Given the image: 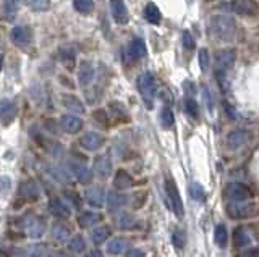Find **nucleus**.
<instances>
[{"instance_id": "7c9ffc66", "label": "nucleus", "mask_w": 259, "mask_h": 257, "mask_svg": "<svg viewBox=\"0 0 259 257\" xmlns=\"http://www.w3.org/2000/svg\"><path fill=\"white\" fill-rule=\"evenodd\" d=\"M94 80V67L89 61H81L78 68V81L81 86H88Z\"/></svg>"}, {"instance_id": "4be33fe9", "label": "nucleus", "mask_w": 259, "mask_h": 257, "mask_svg": "<svg viewBox=\"0 0 259 257\" xmlns=\"http://www.w3.org/2000/svg\"><path fill=\"white\" fill-rule=\"evenodd\" d=\"M128 249V239L125 236H112L105 244V254L112 257H118L125 254Z\"/></svg>"}, {"instance_id": "58836bf2", "label": "nucleus", "mask_w": 259, "mask_h": 257, "mask_svg": "<svg viewBox=\"0 0 259 257\" xmlns=\"http://www.w3.org/2000/svg\"><path fill=\"white\" fill-rule=\"evenodd\" d=\"M175 123V116H173V112L170 107H162L161 110V124L164 128H172Z\"/></svg>"}, {"instance_id": "f8f14e48", "label": "nucleus", "mask_w": 259, "mask_h": 257, "mask_svg": "<svg viewBox=\"0 0 259 257\" xmlns=\"http://www.w3.org/2000/svg\"><path fill=\"white\" fill-rule=\"evenodd\" d=\"M227 201H249L253 192L245 183H228L224 189Z\"/></svg>"}, {"instance_id": "f03ea898", "label": "nucleus", "mask_w": 259, "mask_h": 257, "mask_svg": "<svg viewBox=\"0 0 259 257\" xmlns=\"http://www.w3.org/2000/svg\"><path fill=\"white\" fill-rule=\"evenodd\" d=\"M20 228L26 231V235L31 239H41L49 230L47 220L44 217L28 214L20 219Z\"/></svg>"}, {"instance_id": "bf43d9fd", "label": "nucleus", "mask_w": 259, "mask_h": 257, "mask_svg": "<svg viewBox=\"0 0 259 257\" xmlns=\"http://www.w3.org/2000/svg\"><path fill=\"white\" fill-rule=\"evenodd\" d=\"M2 63H4V55L0 53V70H2Z\"/></svg>"}, {"instance_id": "e433bc0d", "label": "nucleus", "mask_w": 259, "mask_h": 257, "mask_svg": "<svg viewBox=\"0 0 259 257\" xmlns=\"http://www.w3.org/2000/svg\"><path fill=\"white\" fill-rule=\"evenodd\" d=\"M172 243L177 249H183L186 246V231L181 227H177L172 231Z\"/></svg>"}, {"instance_id": "c756f323", "label": "nucleus", "mask_w": 259, "mask_h": 257, "mask_svg": "<svg viewBox=\"0 0 259 257\" xmlns=\"http://www.w3.org/2000/svg\"><path fill=\"white\" fill-rule=\"evenodd\" d=\"M128 55L132 60H141L146 55V44H144L143 39L140 37L132 39V42L128 45Z\"/></svg>"}, {"instance_id": "1a4fd4ad", "label": "nucleus", "mask_w": 259, "mask_h": 257, "mask_svg": "<svg viewBox=\"0 0 259 257\" xmlns=\"http://www.w3.org/2000/svg\"><path fill=\"white\" fill-rule=\"evenodd\" d=\"M85 202L89 206V209L94 210H101L105 207V199H107V191L102 184H94L89 186L85 191Z\"/></svg>"}, {"instance_id": "2f4dec72", "label": "nucleus", "mask_w": 259, "mask_h": 257, "mask_svg": "<svg viewBox=\"0 0 259 257\" xmlns=\"http://www.w3.org/2000/svg\"><path fill=\"white\" fill-rule=\"evenodd\" d=\"M26 252L28 257H49L50 251H49V246L41 243V241H36V243H31L26 247Z\"/></svg>"}, {"instance_id": "9d476101", "label": "nucleus", "mask_w": 259, "mask_h": 257, "mask_svg": "<svg viewBox=\"0 0 259 257\" xmlns=\"http://www.w3.org/2000/svg\"><path fill=\"white\" fill-rule=\"evenodd\" d=\"M113 171V163L109 154H99L93 160V173L96 178H99L101 181H105L107 178L112 176Z\"/></svg>"}, {"instance_id": "ea45409f", "label": "nucleus", "mask_w": 259, "mask_h": 257, "mask_svg": "<svg viewBox=\"0 0 259 257\" xmlns=\"http://www.w3.org/2000/svg\"><path fill=\"white\" fill-rule=\"evenodd\" d=\"M17 12H18V4L17 0H5L4 2V13H5V18L12 21L15 17H17Z\"/></svg>"}, {"instance_id": "bb28decb", "label": "nucleus", "mask_w": 259, "mask_h": 257, "mask_svg": "<svg viewBox=\"0 0 259 257\" xmlns=\"http://www.w3.org/2000/svg\"><path fill=\"white\" fill-rule=\"evenodd\" d=\"M20 194L25 201H37L41 198V186L34 180H28L25 183H21Z\"/></svg>"}, {"instance_id": "aec40b11", "label": "nucleus", "mask_w": 259, "mask_h": 257, "mask_svg": "<svg viewBox=\"0 0 259 257\" xmlns=\"http://www.w3.org/2000/svg\"><path fill=\"white\" fill-rule=\"evenodd\" d=\"M228 10L240 15V17H253L257 12L256 5L251 0H232V2H228Z\"/></svg>"}, {"instance_id": "864d4df0", "label": "nucleus", "mask_w": 259, "mask_h": 257, "mask_svg": "<svg viewBox=\"0 0 259 257\" xmlns=\"http://www.w3.org/2000/svg\"><path fill=\"white\" fill-rule=\"evenodd\" d=\"M49 257H76L75 254H72L68 249H63V247H58L55 251H50Z\"/></svg>"}, {"instance_id": "a878e982", "label": "nucleus", "mask_w": 259, "mask_h": 257, "mask_svg": "<svg viewBox=\"0 0 259 257\" xmlns=\"http://www.w3.org/2000/svg\"><path fill=\"white\" fill-rule=\"evenodd\" d=\"M110 9H112V17L118 25H126L130 17H128V9L125 5V0H110Z\"/></svg>"}, {"instance_id": "a211bd4d", "label": "nucleus", "mask_w": 259, "mask_h": 257, "mask_svg": "<svg viewBox=\"0 0 259 257\" xmlns=\"http://www.w3.org/2000/svg\"><path fill=\"white\" fill-rule=\"evenodd\" d=\"M112 238V227L105 223H99L97 227H94L93 230H89V239L96 247L107 244V241Z\"/></svg>"}, {"instance_id": "f3484780", "label": "nucleus", "mask_w": 259, "mask_h": 257, "mask_svg": "<svg viewBox=\"0 0 259 257\" xmlns=\"http://www.w3.org/2000/svg\"><path fill=\"white\" fill-rule=\"evenodd\" d=\"M105 139L101 133H96V131H88L81 138H80V146L88 152H96L104 146Z\"/></svg>"}, {"instance_id": "6ab92c4d", "label": "nucleus", "mask_w": 259, "mask_h": 257, "mask_svg": "<svg viewBox=\"0 0 259 257\" xmlns=\"http://www.w3.org/2000/svg\"><path fill=\"white\" fill-rule=\"evenodd\" d=\"M10 39L17 47L25 49L33 41V31L28 26H15L10 33Z\"/></svg>"}, {"instance_id": "6e6552de", "label": "nucleus", "mask_w": 259, "mask_h": 257, "mask_svg": "<svg viewBox=\"0 0 259 257\" xmlns=\"http://www.w3.org/2000/svg\"><path fill=\"white\" fill-rule=\"evenodd\" d=\"M47 210L55 220H68L72 217L73 209L63 196H52L47 202Z\"/></svg>"}, {"instance_id": "c03bdc74", "label": "nucleus", "mask_w": 259, "mask_h": 257, "mask_svg": "<svg viewBox=\"0 0 259 257\" xmlns=\"http://www.w3.org/2000/svg\"><path fill=\"white\" fill-rule=\"evenodd\" d=\"M146 198H148L146 192H135L133 196L130 198V206L133 209H141L144 206V202H146Z\"/></svg>"}, {"instance_id": "412c9836", "label": "nucleus", "mask_w": 259, "mask_h": 257, "mask_svg": "<svg viewBox=\"0 0 259 257\" xmlns=\"http://www.w3.org/2000/svg\"><path fill=\"white\" fill-rule=\"evenodd\" d=\"M83 124H85V123H83V120L75 113H67V115L62 116V118H60V128H62L68 135L80 133V131L83 130Z\"/></svg>"}, {"instance_id": "4d7b16f0", "label": "nucleus", "mask_w": 259, "mask_h": 257, "mask_svg": "<svg viewBox=\"0 0 259 257\" xmlns=\"http://www.w3.org/2000/svg\"><path fill=\"white\" fill-rule=\"evenodd\" d=\"M240 257H259V247H249V249H245Z\"/></svg>"}, {"instance_id": "6e6d98bb", "label": "nucleus", "mask_w": 259, "mask_h": 257, "mask_svg": "<svg viewBox=\"0 0 259 257\" xmlns=\"http://www.w3.org/2000/svg\"><path fill=\"white\" fill-rule=\"evenodd\" d=\"M85 257H105V254L99 247H93V249H88L85 252Z\"/></svg>"}, {"instance_id": "ddd939ff", "label": "nucleus", "mask_w": 259, "mask_h": 257, "mask_svg": "<svg viewBox=\"0 0 259 257\" xmlns=\"http://www.w3.org/2000/svg\"><path fill=\"white\" fill-rule=\"evenodd\" d=\"M76 223H78V227L81 230H93L99 223H102V215L94 209L81 210V212L76 215Z\"/></svg>"}, {"instance_id": "473e14b6", "label": "nucleus", "mask_w": 259, "mask_h": 257, "mask_svg": "<svg viewBox=\"0 0 259 257\" xmlns=\"http://www.w3.org/2000/svg\"><path fill=\"white\" fill-rule=\"evenodd\" d=\"M144 18H146V21H149L151 25H159L162 20V15H161V10L157 9V7L149 2L146 7H144Z\"/></svg>"}, {"instance_id": "f257e3e1", "label": "nucleus", "mask_w": 259, "mask_h": 257, "mask_svg": "<svg viewBox=\"0 0 259 257\" xmlns=\"http://www.w3.org/2000/svg\"><path fill=\"white\" fill-rule=\"evenodd\" d=\"M209 29L220 41H232L237 36V25L227 15H214L209 21Z\"/></svg>"}, {"instance_id": "a19ab883", "label": "nucleus", "mask_w": 259, "mask_h": 257, "mask_svg": "<svg viewBox=\"0 0 259 257\" xmlns=\"http://www.w3.org/2000/svg\"><path fill=\"white\" fill-rule=\"evenodd\" d=\"M189 194H191V198L198 202H204L206 201V192L203 189L201 184L198 183H191L189 184Z\"/></svg>"}, {"instance_id": "5fc2aeb1", "label": "nucleus", "mask_w": 259, "mask_h": 257, "mask_svg": "<svg viewBox=\"0 0 259 257\" xmlns=\"http://www.w3.org/2000/svg\"><path fill=\"white\" fill-rule=\"evenodd\" d=\"M125 257H146V252L140 247H130V249H126Z\"/></svg>"}, {"instance_id": "09e8293b", "label": "nucleus", "mask_w": 259, "mask_h": 257, "mask_svg": "<svg viewBox=\"0 0 259 257\" xmlns=\"http://www.w3.org/2000/svg\"><path fill=\"white\" fill-rule=\"evenodd\" d=\"M110 110L113 113V116H117V118H128V113L125 110V107L118 104V102H110Z\"/></svg>"}, {"instance_id": "cd10ccee", "label": "nucleus", "mask_w": 259, "mask_h": 257, "mask_svg": "<svg viewBox=\"0 0 259 257\" xmlns=\"http://www.w3.org/2000/svg\"><path fill=\"white\" fill-rule=\"evenodd\" d=\"M67 249L70 251L72 254L75 255H80V254H85L88 251V241L86 238L80 235V233H76L70 238V241L67 243Z\"/></svg>"}, {"instance_id": "3c124183", "label": "nucleus", "mask_w": 259, "mask_h": 257, "mask_svg": "<svg viewBox=\"0 0 259 257\" xmlns=\"http://www.w3.org/2000/svg\"><path fill=\"white\" fill-rule=\"evenodd\" d=\"M183 47L186 50H193L195 49V39H193V36H191L189 31H185V33H183Z\"/></svg>"}, {"instance_id": "49530a36", "label": "nucleus", "mask_w": 259, "mask_h": 257, "mask_svg": "<svg viewBox=\"0 0 259 257\" xmlns=\"http://www.w3.org/2000/svg\"><path fill=\"white\" fill-rule=\"evenodd\" d=\"M201 92H203V100H204L206 107H208L209 112H212V110H214L216 102H214V97H212V94H211V91L208 89V86H203Z\"/></svg>"}, {"instance_id": "c9c22d12", "label": "nucleus", "mask_w": 259, "mask_h": 257, "mask_svg": "<svg viewBox=\"0 0 259 257\" xmlns=\"http://www.w3.org/2000/svg\"><path fill=\"white\" fill-rule=\"evenodd\" d=\"M62 196L65 198V201L70 204L72 209H81V204L85 202V199H81V196L73 189H65Z\"/></svg>"}, {"instance_id": "20e7f679", "label": "nucleus", "mask_w": 259, "mask_h": 257, "mask_svg": "<svg viewBox=\"0 0 259 257\" xmlns=\"http://www.w3.org/2000/svg\"><path fill=\"white\" fill-rule=\"evenodd\" d=\"M136 84H138V91L149 108H152V104H154V99L157 96V83L156 78L151 72H143L138 80H136Z\"/></svg>"}, {"instance_id": "8fccbe9b", "label": "nucleus", "mask_w": 259, "mask_h": 257, "mask_svg": "<svg viewBox=\"0 0 259 257\" xmlns=\"http://www.w3.org/2000/svg\"><path fill=\"white\" fill-rule=\"evenodd\" d=\"M5 257H28V252H26V247H10L5 251Z\"/></svg>"}, {"instance_id": "0eeeda50", "label": "nucleus", "mask_w": 259, "mask_h": 257, "mask_svg": "<svg viewBox=\"0 0 259 257\" xmlns=\"http://www.w3.org/2000/svg\"><path fill=\"white\" fill-rule=\"evenodd\" d=\"M49 233H50V241L54 244H57V246L67 244L68 241H70V238L73 236L72 227L65 220H55V222H52V225L49 227Z\"/></svg>"}, {"instance_id": "37998d69", "label": "nucleus", "mask_w": 259, "mask_h": 257, "mask_svg": "<svg viewBox=\"0 0 259 257\" xmlns=\"http://www.w3.org/2000/svg\"><path fill=\"white\" fill-rule=\"evenodd\" d=\"M185 112L191 116L193 120H198V116H200V112H198V104H196V100L191 99V97H188L185 100Z\"/></svg>"}, {"instance_id": "2eb2a0df", "label": "nucleus", "mask_w": 259, "mask_h": 257, "mask_svg": "<svg viewBox=\"0 0 259 257\" xmlns=\"http://www.w3.org/2000/svg\"><path fill=\"white\" fill-rule=\"evenodd\" d=\"M44 170L50 180H54L58 184H68L72 181V173L68 171V168L58 165V163H45Z\"/></svg>"}, {"instance_id": "393cba45", "label": "nucleus", "mask_w": 259, "mask_h": 257, "mask_svg": "<svg viewBox=\"0 0 259 257\" xmlns=\"http://www.w3.org/2000/svg\"><path fill=\"white\" fill-rule=\"evenodd\" d=\"M248 139H249V133L246 130H232L227 135V146L228 149L237 151L248 143Z\"/></svg>"}, {"instance_id": "de8ad7c7", "label": "nucleus", "mask_w": 259, "mask_h": 257, "mask_svg": "<svg viewBox=\"0 0 259 257\" xmlns=\"http://www.w3.org/2000/svg\"><path fill=\"white\" fill-rule=\"evenodd\" d=\"M62 53V61L67 67H73V61H75V50L72 47H63L60 50Z\"/></svg>"}, {"instance_id": "7ed1b4c3", "label": "nucleus", "mask_w": 259, "mask_h": 257, "mask_svg": "<svg viewBox=\"0 0 259 257\" xmlns=\"http://www.w3.org/2000/svg\"><path fill=\"white\" fill-rule=\"evenodd\" d=\"M257 206L253 201H228L225 204V214L233 220H243L254 217Z\"/></svg>"}, {"instance_id": "4c0bfd02", "label": "nucleus", "mask_w": 259, "mask_h": 257, "mask_svg": "<svg viewBox=\"0 0 259 257\" xmlns=\"http://www.w3.org/2000/svg\"><path fill=\"white\" fill-rule=\"evenodd\" d=\"M75 10L81 15H89L94 10V2L93 0H73Z\"/></svg>"}, {"instance_id": "a18cd8bd", "label": "nucleus", "mask_w": 259, "mask_h": 257, "mask_svg": "<svg viewBox=\"0 0 259 257\" xmlns=\"http://www.w3.org/2000/svg\"><path fill=\"white\" fill-rule=\"evenodd\" d=\"M198 61H200V68L201 72H208L209 70V52L208 49H200V52H198Z\"/></svg>"}, {"instance_id": "423d86ee", "label": "nucleus", "mask_w": 259, "mask_h": 257, "mask_svg": "<svg viewBox=\"0 0 259 257\" xmlns=\"http://www.w3.org/2000/svg\"><path fill=\"white\" fill-rule=\"evenodd\" d=\"M165 192H167V198H169V202H170V209L173 210L178 219H183L185 217L183 199H181V194L177 188V183H175L172 178H165Z\"/></svg>"}, {"instance_id": "39448f33", "label": "nucleus", "mask_w": 259, "mask_h": 257, "mask_svg": "<svg viewBox=\"0 0 259 257\" xmlns=\"http://www.w3.org/2000/svg\"><path fill=\"white\" fill-rule=\"evenodd\" d=\"M67 168L72 173V176L75 178L76 181L83 186H89L91 181H93L94 173L85 162L78 160V159H68L67 160Z\"/></svg>"}, {"instance_id": "72a5a7b5", "label": "nucleus", "mask_w": 259, "mask_h": 257, "mask_svg": "<svg viewBox=\"0 0 259 257\" xmlns=\"http://www.w3.org/2000/svg\"><path fill=\"white\" fill-rule=\"evenodd\" d=\"M62 102H63V105L68 108V110L76 113V115H78V113L80 115L85 113V105L81 104V100L78 97H75V96H63Z\"/></svg>"}, {"instance_id": "b1692460", "label": "nucleus", "mask_w": 259, "mask_h": 257, "mask_svg": "<svg viewBox=\"0 0 259 257\" xmlns=\"http://www.w3.org/2000/svg\"><path fill=\"white\" fill-rule=\"evenodd\" d=\"M15 116H17V107H15V104L10 99L2 97L0 99V123L4 126H9L15 120Z\"/></svg>"}, {"instance_id": "4468645a", "label": "nucleus", "mask_w": 259, "mask_h": 257, "mask_svg": "<svg viewBox=\"0 0 259 257\" xmlns=\"http://www.w3.org/2000/svg\"><path fill=\"white\" fill-rule=\"evenodd\" d=\"M113 222H115L117 228L121 231H132V230H138L140 222L136 219V215L133 212H128V210H120V212L113 214Z\"/></svg>"}, {"instance_id": "c85d7f7f", "label": "nucleus", "mask_w": 259, "mask_h": 257, "mask_svg": "<svg viewBox=\"0 0 259 257\" xmlns=\"http://www.w3.org/2000/svg\"><path fill=\"white\" fill-rule=\"evenodd\" d=\"M253 243V238H251L249 231L245 227H237L233 230V244L238 249H245L249 247Z\"/></svg>"}, {"instance_id": "f704fd0d", "label": "nucleus", "mask_w": 259, "mask_h": 257, "mask_svg": "<svg viewBox=\"0 0 259 257\" xmlns=\"http://www.w3.org/2000/svg\"><path fill=\"white\" fill-rule=\"evenodd\" d=\"M214 243L220 247V249H224L227 247L228 244V231H227V227L222 223H219L216 230H214Z\"/></svg>"}, {"instance_id": "dca6fc26", "label": "nucleus", "mask_w": 259, "mask_h": 257, "mask_svg": "<svg viewBox=\"0 0 259 257\" xmlns=\"http://www.w3.org/2000/svg\"><path fill=\"white\" fill-rule=\"evenodd\" d=\"M235 63V52L233 50H219L214 57V67L217 76L225 75Z\"/></svg>"}, {"instance_id": "79ce46f5", "label": "nucleus", "mask_w": 259, "mask_h": 257, "mask_svg": "<svg viewBox=\"0 0 259 257\" xmlns=\"http://www.w3.org/2000/svg\"><path fill=\"white\" fill-rule=\"evenodd\" d=\"M25 2L36 12H45L50 7V0H25Z\"/></svg>"}, {"instance_id": "603ef678", "label": "nucleus", "mask_w": 259, "mask_h": 257, "mask_svg": "<svg viewBox=\"0 0 259 257\" xmlns=\"http://www.w3.org/2000/svg\"><path fill=\"white\" fill-rule=\"evenodd\" d=\"M12 189V181L9 176H0V194H7Z\"/></svg>"}, {"instance_id": "9b49d317", "label": "nucleus", "mask_w": 259, "mask_h": 257, "mask_svg": "<svg viewBox=\"0 0 259 257\" xmlns=\"http://www.w3.org/2000/svg\"><path fill=\"white\" fill-rule=\"evenodd\" d=\"M130 204V196L123 191H117V189H110L107 191V199H105V207H107L109 212L113 215L123 210Z\"/></svg>"}, {"instance_id": "13d9d810", "label": "nucleus", "mask_w": 259, "mask_h": 257, "mask_svg": "<svg viewBox=\"0 0 259 257\" xmlns=\"http://www.w3.org/2000/svg\"><path fill=\"white\" fill-rule=\"evenodd\" d=\"M93 116H94V118H96L99 123L107 124V115H105V112H104V110H96V112L93 113Z\"/></svg>"}, {"instance_id": "5701e85b", "label": "nucleus", "mask_w": 259, "mask_h": 257, "mask_svg": "<svg viewBox=\"0 0 259 257\" xmlns=\"http://www.w3.org/2000/svg\"><path fill=\"white\" fill-rule=\"evenodd\" d=\"M133 176L130 175V171H126L125 168H120L115 171V175H113V189H117V191H128V189H132L133 188Z\"/></svg>"}]
</instances>
